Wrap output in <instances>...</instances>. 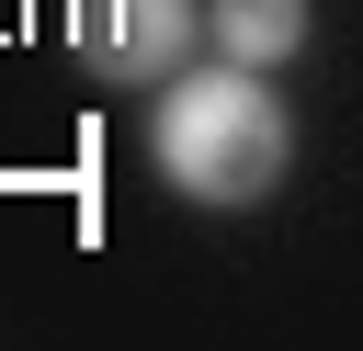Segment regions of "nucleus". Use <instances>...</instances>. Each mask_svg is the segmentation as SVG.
<instances>
[{"instance_id": "3", "label": "nucleus", "mask_w": 363, "mask_h": 351, "mask_svg": "<svg viewBox=\"0 0 363 351\" xmlns=\"http://www.w3.org/2000/svg\"><path fill=\"white\" fill-rule=\"evenodd\" d=\"M204 34H216V57H238V68H284V57L306 45V0H204Z\"/></svg>"}, {"instance_id": "1", "label": "nucleus", "mask_w": 363, "mask_h": 351, "mask_svg": "<svg viewBox=\"0 0 363 351\" xmlns=\"http://www.w3.org/2000/svg\"><path fill=\"white\" fill-rule=\"evenodd\" d=\"M147 159L193 204H261L295 170V125L261 91V68H238V57L227 68H170L159 79V113H147Z\"/></svg>"}, {"instance_id": "2", "label": "nucleus", "mask_w": 363, "mask_h": 351, "mask_svg": "<svg viewBox=\"0 0 363 351\" xmlns=\"http://www.w3.org/2000/svg\"><path fill=\"white\" fill-rule=\"evenodd\" d=\"M79 57L102 79H170L193 57V0H79Z\"/></svg>"}]
</instances>
